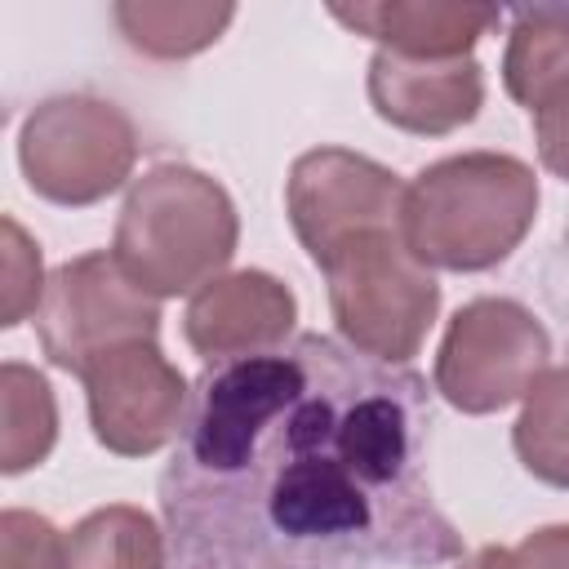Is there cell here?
I'll list each match as a JSON object with an SVG mask.
<instances>
[{
    "instance_id": "obj_1",
    "label": "cell",
    "mask_w": 569,
    "mask_h": 569,
    "mask_svg": "<svg viewBox=\"0 0 569 569\" xmlns=\"http://www.w3.org/2000/svg\"><path fill=\"white\" fill-rule=\"evenodd\" d=\"M431 391L329 333L213 365L160 471L169 569H436L462 533L427 480Z\"/></svg>"
},
{
    "instance_id": "obj_2",
    "label": "cell",
    "mask_w": 569,
    "mask_h": 569,
    "mask_svg": "<svg viewBox=\"0 0 569 569\" xmlns=\"http://www.w3.org/2000/svg\"><path fill=\"white\" fill-rule=\"evenodd\" d=\"M538 218V178L520 156L462 151L405 182L400 236L431 271H489L507 262Z\"/></svg>"
},
{
    "instance_id": "obj_3",
    "label": "cell",
    "mask_w": 569,
    "mask_h": 569,
    "mask_svg": "<svg viewBox=\"0 0 569 569\" xmlns=\"http://www.w3.org/2000/svg\"><path fill=\"white\" fill-rule=\"evenodd\" d=\"M240 244L236 200L196 164H151L129 182L111 258L151 298L196 293L227 271Z\"/></svg>"
},
{
    "instance_id": "obj_4",
    "label": "cell",
    "mask_w": 569,
    "mask_h": 569,
    "mask_svg": "<svg viewBox=\"0 0 569 569\" xmlns=\"http://www.w3.org/2000/svg\"><path fill=\"white\" fill-rule=\"evenodd\" d=\"M329 311L338 338L382 365H409L436 316H440V284L431 267H422L400 227H378L342 240L325 262Z\"/></svg>"
},
{
    "instance_id": "obj_5",
    "label": "cell",
    "mask_w": 569,
    "mask_h": 569,
    "mask_svg": "<svg viewBox=\"0 0 569 569\" xmlns=\"http://www.w3.org/2000/svg\"><path fill=\"white\" fill-rule=\"evenodd\" d=\"M133 120L93 93H58L27 111L18 129V164L40 200L84 209L133 178Z\"/></svg>"
},
{
    "instance_id": "obj_6",
    "label": "cell",
    "mask_w": 569,
    "mask_h": 569,
    "mask_svg": "<svg viewBox=\"0 0 569 569\" xmlns=\"http://www.w3.org/2000/svg\"><path fill=\"white\" fill-rule=\"evenodd\" d=\"M551 360L547 325L516 298H471L445 325L431 387L458 413H498L529 396Z\"/></svg>"
},
{
    "instance_id": "obj_7",
    "label": "cell",
    "mask_w": 569,
    "mask_h": 569,
    "mask_svg": "<svg viewBox=\"0 0 569 569\" xmlns=\"http://www.w3.org/2000/svg\"><path fill=\"white\" fill-rule=\"evenodd\" d=\"M160 298L142 293L107 249L62 262L36 307V338L49 365L84 373L102 351L124 342H156Z\"/></svg>"
},
{
    "instance_id": "obj_8",
    "label": "cell",
    "mask_w": 569,
    "mask_h": 569,
    "mask_svg": "<svg viewBox=\"0 0 569 569\" xmlns=\"http://www.w3.org/2000/svg\"><path fill=\"white\" fill-rule=\"evenodd\" d=\"M80 382L93 440L107 453L147 458L164 445H178L191 413V387L156 342H124L102 351L80 373Z\"/></svg>"
},
{
    "instance_id": "obj_9",
    "label": "cell",
    "mask_w": 569,
    "mask_h": 569,
    "mask_svg": "<svg viewBox=\"0 0 569 569\" xmlns=\"http://www.w3.org/2000/svg\"><path fill=\"white\" fill-rule=\"evenodd\" d=\"M284 209L293 236L320 267L342 240L378 227H400L405 182L347 147H316L302 151L284 178Z\"/></svg>"
},
{
    "instance_id": "obj_10",
    "label": "cell",
    "mask_w": 569,
    "mask_h": 569,
    "mask_svg": "<svg viewBox=\"0 0 569 569\" xmlns=\"http://www.w3.org/2000/svg\"><path fill=\"white\" fill-rule=\"evenodd\" d=\"M293 320H298V298L289 293V284L276 280L271 271L249 267V271H227L204 289H196L182 316V333L191 351L204 360V369H213L284 347L293 338Z\"/></svg>"
},
{
    "instance_id": "obj_11",
    "label": "cell",
    "mask_w": 569,
    "mask_h": 569,
    "mask_svg": "<svg viewBox=\"0 0 569 569\" xmlns=\"http://www.w3.org/2000/svg\"><path fill=\"white\" fill-rule=\"evenodd\" d=\"M369 102L391 129L418 138H445L480 116L485 67L476 58L422 62L378 49L369 58Z\"/></svg>"
},
{
    "instance_id": "obj_12",
    "label": "cell",
    "mask_w": 569,
    "mask_h": 569,
    "mask_svg": "<svg viewBox=\"0 0 569 569\" xmlns=\"http://www.w3.org/2000/svg\"><path fill=\"white\" fill-rule=\"evenodd\" d=\"M329 13L378 40V49L422 62L471 58L476 40L498 27L493 4H449V0H373V4H329Z\"/></svg>"
},
{
    "instance_id": "obj_13",
    "label": "cell",
    "mask_w": 569,
    "mask_h": 569,
    "mask_svg": "<svg viewBox=\"0 0 569 569\" xmlns=\"http://www.w3.org/2000/svg\"><path fill=\"white\" fill-rule=\"evenodd\" d=\"M62 569H169V538L142 507L111 502L67 533Z\"/></svg>"
},
{
    "instance_id": "obj_14",
    "label": "cell",
    "mask_w": 569,
    "mask_h": 569,
    "mask_svg": "<svg viewBox=\"0 0 569 569\" xmlns=\"http://www.w3.org/2000/svg\"><path fill=\"white\" fill-rule=\"evenodd\" d=\"M560 80H569V9L538 4L520 9L502 49V84L507 93L533 111Z\"/></svg>"
},
{
    "instance_id": "obj_15",
    "label": "cell",
    "mask_w": 569,
    "mask_h": 569,
    "mask_svg": "<svg viewBox=\"0 0 569 569\" xmlns=\"http://www.w3.org/2000/svg\"><path fill=\"white\" fill-rule=\"evenodd\" d=\"M0 471L22 476L40 467L58 440V400L44 373L22 360L0 365Z\"/></svg>"
},
{
    "instance_id": "obj_16",
    "label": "cell",
    "mask_w": 569,
    "mask_h": 569,
    "mask_svg": "<svg viewBox=\"0 0 569 569\" xmlns=\"http://www.w3.org/2000/svg\"><path fill=\"white\" fill-rule=\"evenodd\" d=\"M120 36L147 58H191L209 49L236 18V4L187 0H124L111 9Z\"/></svg>"
},
{
    "instance_id": "obj_17",
    "label": "cell",
    "mask_w": 569,
    "mask_h": 569,
    "mask_svg": "<svg viewBox=\"0 0 569 569\" xmlns=\"http://www.w3.org/2000/svg\"><path fill=\"white\" fill-rule=\"evenodd\" d=\"M511 445L533 480L569 489V365H551L538 373L511 427Z\"/></svg>"
},
{
    "instance_id": "obj_18",
    "label": "cell",
    "mask_w": 569,
    "mask_h": 569,
    "mask_svg": "<svg viewBox=\"0 0 569 569\" xmlns=\"http://www.w3.org/2000/svg\"><path fill=\"white\" fill-rule=\"evenodd\" d=\"M44 276H40V249L27 240V231L4 218V329L22 325L27 316H36L40 298H44Z\"/></svg>"
},
{
    "instance_id": "obj_19",
    "label": "cell",
    "mask_w": 569,
    "mask_h": 569,
    "mask_svg": "<svg viewBox=\"0 0 569 569\" xmlns=\"http://www.w3.org/2000/svg\"><path fill=\"white\" fill-rule=\"evenodd\" d=\"M62 547H67V538L44 516L4 507V516H0L4 569H62Z\"/></svg>"
},
{
    "instance_id": "obj_20",
    "label": "cell",
    "mask_w": 569,
    "mask_h": 569,
    "mask_svg": "<svg viewBox=\"0 0 569 569\" xmlns=\"http://www.w3.org/2000/svg\"><path fill=\"white\" fill-rule=\"evenodd\" d=\"M529 116H533V138H538L542 164L560 182H569V80H560Z\"/></svg>"
},
{
    "instance_id": "obj_21",
    "label": "cell",
    "mask_w": 569,
    "mask_h": 569,
    "mask_svg": "<svg viewBox=\"0 0 569 569\" xmlns=\"http://www.w3.org/2000/svg\"><path fill=\"white\" fill-rule=\"evenodd\" d=\"M511 551L520 569H569V525H542L525 533Z\"/></svg>"
},
{
    "instance_id": "obj_22",
    "label": "cell",
    "mask_w": 569,
    "mask_h": 569,
    "mask_svg": "<svg viewBox=\"0 0 569 569\" xmlns=\"http://www.w3.org/2000/svg\"><path fill=\"white\" fill-rule=\"evenodd\" d=\"M458 569H520V565H516V551H511V547H493V542H489V547L462 556Z\"/></svg>"
},
{
    "instance_id": "obj_23",
    "label": "cell",
    "mask_w": 569,
    "mask_h": 569,
    "mask_svg": "<svg viewBox=\"0 0 569 569\" xmlns=\"http://www.w3.org/2000/svg\"><path fill=\"white\" fill-rule=\"evenodd\" d=\"M551 284H556V280H551ZM560 284H565V289H569V276H565V280H560ZM560 284H556V289H560ZM556 307H560V311H565V325H569V302H556Z\"/></svg>"
}]
</instances>
